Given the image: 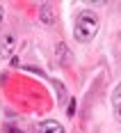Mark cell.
Wrapping results in <instances>:
<instances>
[{"label": "cell", "instance_id": "obj_1", "mask_svg": "<svg viewBox=\"0 0 121 133\" xmlns=\"http://www.w3.org/2000/svg\"><path fill=\"white\" fill-rule=\"evenodd\" d=\"M98 35V16L94 12H80L75 18V25H73V37L80 41V44H89Z\"/></svg>", "mask_w": 121, "mask_h": 133}, {"label": "cell", "instance_id": "obj_2", "mask_svg": "<svg viewBox=\"0 0 121 133\" xmlns=\"http://www.w3.org/2000/svg\"><path fill=\"white\" fill-rule=\"evenodd\" d=\"M14 46H16V35L14 32H5L0 37V60H7L14 53Z\"/></svg>", "mask_w": 121, "mask_h": 133}, {"label": "cell", "instance_id": "obj_3", "mask_svg": "<svg viewBox=\"0 0 121 133\" xmlns=\"http://www.w3.org/2000/svg\"><path fill=\"white\" fill-rule=\"evenodd\" d=\"M34 133H64V126L55 119H43L34 126Z\"/></svg>", "mask_w": 121, "mask_h": 133}, {"label": "cell", "instance_id": "obj_4", "mask_svg": "<svg viewBox=\"0 0 121 133\" xmlns=\"http://www.w3.org/2000/svg\"><path fill=\"white\" fill-rule=\"evenodd\" d=\"M39 21L43 23V25H53L55 23V9L50 2H43L39 7Z\"/></svg>", "mask_w": 121, "mask_h": 133}, {"label": "cell", "instance_id": "obj_5", "mask_svg": "<svg viewBox=\"0 0 121 133\" xmlns=\"http://www.w3.org/2000/svg\"><path fill=\"white\" fill-rule=\"evenodd\" d=\"M55 57H57V62L62 66L71 64V51H69V46L64 44V41H59L57 46H55Z\"/></svg>", "mask_w": 121, "mask_h": 133}, {"label": "cell", "instance_id": "obj_6", "mask_svg": "<svg viewBox=\"0 0 121 133\" xmlns=\"http://www.w3.org/2000/svg\"><path fill=\"white\" fill-rule=\"evenodd\" d=\"M112 110H114L117 122H121V83L114 87V92H112Z\"/></svg>", "mask_w": 121, "mask_h": 133}, {"label": "cell", "instance_id": "obj_7", "mask_svg": "<svg viewBox=\"0 0 121 133\" xmlns=\"http://www.w3.org/2000/svg\"><path fill=\"white\" fill-rule=\"evenodd\" d=\"M2 16H5V12H2V7H0V23H2Z\"/></svg>", "mask_w": 121, "mask_h": 133}]
</instances>
